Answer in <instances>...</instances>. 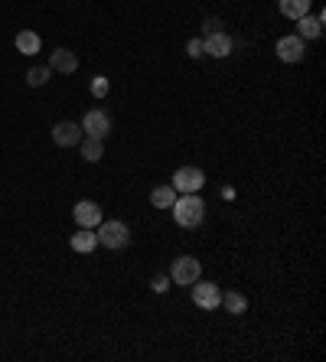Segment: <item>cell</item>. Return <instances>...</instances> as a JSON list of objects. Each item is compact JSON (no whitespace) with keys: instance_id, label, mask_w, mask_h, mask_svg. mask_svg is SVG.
<instances>
[{"instance_id":"obj_1","label":"cell","mask_w":326,"mask_h":362,"mask_svg":"<svg viewBox=\"0 0 326 362\" xmlns=\"http://www.w3.org/2000/svg\"><path fill=\"white\" fill-rule=\"evenodd\" d=\"M170 209H173L177 225H183V229H196V225H203V219H206V203L196 193L177 196V203L170 206Z\"/></svg>"},{"instance_id":"obj_2","label":"cell","mask_w":326,"mask_h":362,"mask_svg":"<svg viewBox=\"0 0 326 362\" xmlns=\"http://www.w3.org/2000/svg\"><path fill=\"white\" fill-rule=\"evenodd\" d=\"M98 245H105V248H127L131 245V229L124 225V222H118V219H111V222H101L98 225Z\"/></svg>"},{"instance_id":"obj_3","label":"cell","mask_w":326,"mask_h":362,"mask_svg":"<svg viewBox=\"0 0 326 362\" xmlns=\"http://www.w3.org/2000/svg\"><path fill=\"white\" fill-rule=\"evenodd\" d=\"M203 277V268L193 255H180L173 265H170V281L173 284H193Z\"/></svg>"},{"instance_id":"obj_4","label":"cell","mask_w":326,"mask_h":362,"mask_svg":"<svg viewBox=\"0 0 326 362\" xmlns=\"http://www.w3.org/2000/svg\"><path fill=\"white\" fill-rule=\"evenodd\" d=\"M82 134H85V137H98V141H105L108 134H111V115L101 111V108L89 111V115L82 118Z\"/></svg>"},{"instance_id":"obj_5","label":"cell","mask_w":326,"mask_h":362,"mask_svg":"<svg viewBox=\"0 0 326 362\" xmlns=\"http://www.w3.org/2000/svg\"><path fill=\"white\" fill-rule=\"evenodd\" d=\"M206 183V173L199 167H180L177 173H173V189L177 193H199Z\"/></svg>"},{"instance_id":"obj_6","label":"cell","mask_w":326,"mask_h":362,"mask_svg":"<svg viewBox=\"0 0 326 362\" xmlns=\"http://www.w3.org/2000/svg\"><path fill=\"white\" fill-rule=\"evenodd\" d=\"M193 304L203 310H215L222 304V291L219 284L212 281H193Z\"/></svg>"},{"instance_id":"obj_7","label":"cell","mask_w":326,"mask_h":362,"mask_svg":"<svg viewBox=\"0 0 326 362\" xmlns=\"http://www.w3.org/2000/svg\"><path fill=\"white\" fill-rule=\"evenodd\" d=\"M72 216H75V222H79V229H98V225H101V206L92 203V199L75 203Z\"/></svg>"},{"instance_id":"obj_8","label":"cell","mask_w":326,"mask_h":362,"mask_svg":"<svg viewBox=\"0 0 326 362\" xmlns=\"http://www.w3.org/2000/svg\"><path fill=\"white\" fill-rule=\"evenodd\" d=\"M82 137H85V134H82V124H75V121L53 124V141L59 144V147H79Z\"/></svg>"},{"instance_id":"obj_9","label":"cell","mask_w":326,"mask_h":362,"mask_svg":"<svg viewBox=\"0 0 326 362\" xmlns=\"http://www.w3.org/2000/svg\"><path fill=\"white\" fill-rule=\"evenodd\" d=\"M307 56V43L300 36H281L277 39V59L281 62H300Z\"/></svg>"},{"instance_id":"obj_10","label":"cell","mask_w":326,"mask_h":362,"mask_svg":"<svg viewBox=\"0 0 326 362\" xmlns=\"http://www.w3.org/2000/svg\"><path fill=\"white\" fill-rule=\"evenodd\" d=\"M49 69L62 72V75H72V72L79 69V56L72 53V49H65V46H59V49H53V56H49Z\"/></svg>"},{"instance_id":"obj_11","label":"cell","mask_w":326,"mask_h":362,"mask_svg":"<svg viewBox=\"0 0 326 362\" xmlns=\"http://www.w3.org/2000/svg\"><path fill=\"white\" fill-rule=\"evenodd\" d=\"M206 43V56H212V59H225V56L232 53V36L229 33H212V36H206L203 39Z\"/></svg>"},{"instance_id":"obj_12","label":"cell","mask_w":326,"mask_h":362,"mask_svg":"<svg viewBox=\"0 0 326 362\" xmlns=\"http://www.w3.org/2000/svg\"><path fill=\"white\" fill-rule=\"evenodd\" d=\"M69 245H72V251H79V255H89V251H95V245H98V235L92 229H79L75 235L69 239Z\"/></svg>"},{"instance_id":"obj_13","label":"cell","mask_w":326,"mask_h":362,"mask_svg":"<svg viewBox=\"0 0 326 362\" xmlns=\"http://www.w3.org/2000/svg\"><path fill=\"white\" fill-rule=\"evenodd\" d=\"M277 10L287 20H300L310 13V0H277Z\"/></svg>"},{"instance_id":"obj_14","label":"cell","mask_w":326,"mask_h":362,"mask_svg":"<svg viewBox=\"0 0 326 362\" xmlns=\"http://www.w3.org/2000/svg\"><path fill=\"white\" fill-rule=\"evenodd\" d=\"M297 30H300V39H317V36L320 33H323V17H310V13H307V17H300L297 20Z\"/></svg>"},{"instance_id":"obj_15","label":"cell","mask_w":326,"mask_h":362,"mask_svg":"<svg viewBox=\"0 0 326 362\" xmlns=\"http://www.w3.org/2000/svg\"><path fill=\"white\" fill-rule=\"evenodd\" d=\"M79 151H82V157L89 160V163H98V160L105 157V144L98 141V137H82Z\"/></svg>"},{"instance_id":"obj_16","label":"cell","mask_w":326,"mask_h":362,"mask_svg":"<svg viewBox=\"0 0 326 362\" xmlns=\"http://www.w3.org/2000/svg\"><path fill=\"white\" fill-rule=\"evenodd\" d=\"M17 49H20V56H36L39 53V36H36L33 30H20L17 33Z\"/></svg>"},{"instance_id":"obj_17","label":"cell","mask_w":326,"mask_h":362,"mask_svg":"<svg viewBox=\"0 0 326 362\" xmlns=\"http://www.w3.org/2000/svg\"><path fill=\"white\" fill-rule=\"evenodd\" d=\"M150 203L157 206V209H170V206L177 203V189H173V186H157V189L150 193Z\"/></svg>"},{"instance_id":"obj_18","label":"cell","mask_w":326,"mask_h":362,"mask_svg":"<svg viewBox=\"0 0 326 362\" xmlns=\"http://www.w3.org/2000/svg\"><path fill=\"white\" fill-rule=\"evenodd\" d=\"M219 307H225L229 313H245V307H248V297L245 294H238V291H229L225 297H222V304Z\"/></svg>"},{"instance_id":"obj_19","label":"cell","mask_w":326,"mask_h":362,"mask_svg":"<svg viewBox=\"0 0 326 362\" xmlns=\"http://www.w3.org/2000/svg\"><path fill=\"white\" fill-rule=\"evenodd\" d=\"M49 75H53V69H49V65H33V69L27 72V85L39 89V85H46V82H49Z\"/></svg>"},{"instance_id":"obj_20","label":"cell","mask_w":326,"mask_h":362,"mask_svg":"<svg viewBox=\"0 0 326 362\" xmlns=\"http://www.w3.org/2000/svg\"><path fill=\"white\" fill-rule=\"evenodd\" d=\"M108 89H111V85H108L105 75H95V79H92V95H95V98H105Z\"/></svg>"},{"instance_id":"obj_21","label":"cell","mask_w":326,"mask_h":362,"mask_svg":"<svg viewBox=\"0 0 326 362\" xmlns=\"http://www.w3.org/2000/svg\"><path fill=\"white\" fill-rule=\"evenodd\" d=\"M186 53L193 56V59L206 56V43H203V36H196V39H189V43H186Z\"/></svg>"},{"instance_id":"obj_22","label":"cell","mask_w":326,"mask_h":362,"mask_svg":"<svg viewBox=\"0 0 326 362\" xmlns=\"http://www.w3.org/2000/svg\"><path fill=\"white\" fill-rule=\"evenodd\" d=\"M170 274H157V277H153V284H150V287H153V294H167L170 291Z\"/></svg>"},{"instance_id":"obj_23","label":"cell","mask_w":326,"mask_h":362,"mask_svg":"<svg viewBox=\"0 0 326 362\" xmlns=\"http://www.w3.org/2000/svg\"><path fill=\"white\" fill-rule=\"evenodd\" d=\"M219 30H222V20H219V17H209V20H206V23H203V33H206V36L219 33Z\"/></svg>"}]
</instances>
